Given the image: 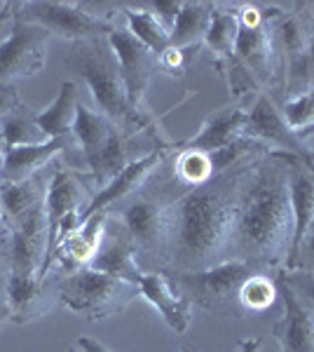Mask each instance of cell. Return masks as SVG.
<instances>
[{"mask_svg":"<svg viewBox=\"0 0 314 352\" xmlns=\"http://www.w3.org/2000/svg\"><path fill=\"white\" fill-rule=\"evenodd\" d=\"M134 139L136 136H129V134L120 132V129H113L111 136L104 141V146L85 162V167H87V172H89V181H92V186L96 190L108 186L122 169H127L134 160L146 155V153L144 155L136 153Z\"/></svg>","mask_w":314,"mask_h":352,"instance_id":"ffe728a7","label":"cell"},{"mask_svg":"<svg viewBox=\"0 0 314 352\" xmlns=\"http://www.w3.org/2000/svg\"><path fill=\"white\" fill-rule=\"evenodd\" d=\"M8 244L10 272L14 275L38 277L47 258V219H45V202L38 204L24 219L5 228Z\"/></svg>","mask_w":314,"mask_h":352,"instance_id":"7c38bea8","label":"cell"},{"mask_svg":"<svg viewBox=\"0 0 314 352\" xmlns=\"http://www.w3.org/2000/svg\"><path fill=\"white\" fill-rule=\"evenodd\" d=\"M256 272L262 270L247 261L230 258L199 272H167V275L176 289L190 298L192 305H199V308L223 317H247L242 303H239V292H242L244 282Z\"/></svg>","mask_w":314,"mask_h":352,"instance_id":"5b68a950","label":"cell"},{"mask_svg":"<svg viewBox=\"0 0 314 352\" xmlns=\"http://www.w3.org/2000/svg\"><path fill=\"white\" fill-rule=\"evenodd\" d=\"M49 181V179H47ZM47 181L40 179V174L31 176L19 184H0V212H3V228L24 219L28 212L45 202Z\"/></svg>","mask_w":314,"mask_h":352,"instance_id":"cb8c5ba5","label":"cell"},{"mask_svg":"<svg viewBox=\"0 0 314 352\" xmlns=\"http://www.w3.org/2000/svg\"><path fill=\"white\" fill-rule=\"evenodd\" d=\"M120 12L124 16V28L136 38L139 43H144L153 54L159 56L171 47L169 31L155 19V14L146 8L144 3H124L120 5Z\"/></svg>","mask_w":314,"mask_h":352,"instance_id":"4316f807","label":"cell"},{"mask_svg":"<svg viewBox=\"0 0 314 352\" xmlns=\"http://www.w3.org/2000/svg\"><path fill=\"white\" fill-rule=\"evenodd\" d=\"M0 141L5 144V148H16V146H43L52 139L40 129L38 113L28 111L21 104L0 124Z\"/></svg>","mask_w":314,"mask_h":352,"instance_id":"f546056e","label":"cell"},{"mask_svg":"<svg viewBox=\"0 0 314 352\" xmlns=\"http://www.w3.org/2000/svg\"><path fill=\"white\" fill-rule=\"evenodd\" d=\"M56 277H59V300L71 312H78L89 322L117 315L136 296H141L139 287L92 268L56 272Z\"/></svg>","mask_w":314,"mask_h":352,"instance_id":"8992f818","label":"cell"},{"mask_svg":"<svg viewBox=\"0 0 314 352\" xmlns=\"http://www.w3.org/2000/svg\"><path fill=\"white\" fill-rule=\"evenodd\" d=\"M247 111L242 106H223V109L214 111L207 120L202 122L199 132L188 139L186 144H181V148L190 151H218L225 146H232L237 141H242V129L247 122Z\"/></svg>","mask_w":314,"mask_h":352,"instance_id":"7402d4cb","label":"cell"},{"mask_svg":"<svg viewBox=\"0 0 314 352\" xmlns=\"http://www.w3.org/2000/svg\"><path fill=\"white\" fill-rule=\"evenodd\" d=\"M237 352H262L260 338H242L237 343Z\"/></svg>","mask_w":314,"mask_h":352,"instance_id":"60d3db41","label":"cell"},{"mask_svg":"<svg viewBox=\"0 0 314 352\" xmlns=\"http://www.w3.org/2000/svg\"><path fill=\"white\" fill-rule=\"evenodd\" d=\"M64 64L82 78L99 113L115 124L120 132L139 136L150 129V118L131 109L120 64L108 45V38L71 43Z\"/></svg>","mask_w":314,"mask_h":352,"instance_id":"3957f363","label":"cell"},{"mask_svg":"<svg viewBox=\"0 0 314 352\" xmlns=\"http://www.w3.org/2000/svg\"><path fill=\"white\" fill-rule=\"evenodd\" d=\"M282 113L284 120L289 122V127L305 141V136L314 134V89L284 101Z\"/></svg>","mask_w":314,"mask_h":352,"instance_id":"d6a6232c","label":"cell"},{"mask_svg":"<svg viewBox=\"0 0 314 352\" xmlns=\"http://www.w3.org/2000/svg\"><path fill=\"white\" fill-rule=\"evenodd\" d=\"M279 298L277 277L270 272H256L242 285L239 292V303H242L244 315H262L275 305Z\"/></svg>","mask_w":314,"mask_h":352,"instance_id":"4dcf8cb0","label":"cell"},{"mask_svg":"<svg viewBox=\"0 0 314 352\" xmlns=\"http://www.w3.org/2000/svg\"><path fill=\"white\" fill-rule=\"evenodd\" d=\"M10 277L8 244H5V228L0 226V320H8V305H5V287Z\"/></svg>","mask_w":314,"mask_h":352,"instance_id":"74e56055","label":"cell"},{"mask_svg":"<svg viewBox=\"0 0 314 352\" xmlns=\"http://www.w3.org/2000/svg\"><path fill=\"white\" fill-rule=\"evenodd\" d=\"M310 162H312V167H314V148L310 151Z\"/></svg>","mask_w":314,"mask_h":352,"instance_id":"ee69618b","label":"cell"},{"mask_svg":"<svg viewBox=\"0 0 314 352\" xmlns=\"http://www.w3.org/2000/svg\"><path fill=\"white\" fill-rule=\"evenodd\" d=\"M78 348L82 350V352H113L111 348H106L101 340H96V338H89V336H82L78 340Z\"/></svg>","mask_w":314,"mask_h":352,"instance_id":"ab89813d","label":"cell"},{"mask_svg":"<svg viewBox=\"0 0 314 352\" xmlns=\"http://www.w3.org/2000/svg\"><path fill=\"white\" fill-rule=\"evenodd\" d=\"M171 167H174V181L176 184H183L186 190L216 179L211 157H209V153H204V151L181 148L179 155L171 162Z\"/></svg>","mask_w":314,"mask_h":352,"instance_id":"1f68e13d","label":"cell"},{"mask_svg":"<svg viewBox=\"0 0 314 352\" xmlns=\"http://www.w3.org/2000/svg\"><path fill=\"white\" fill-rule=\"evenodd\" d=\"M106 223H108V212H96L85 221L71 237H66V240L56 247L52 263L59 261V265H61L59 272L87 268L89 261L94 258L96 249H99V244H101Z\"/></svg>","mask_w":314,"mask_h":352,"instance_id":"603a6c76","label":"cell"},{"mask_svg":"<svg viewBox=\"0 0 314 352\" xmlns=\"http://www.w3.org/2000/svg\"><path fill=\"white\" fill-rule=\"evenodd\" d=\"M174 195L162 190L146 188L129 197L127 202L108 209V217L115 219L136 247L139 258H146L157 270L164 268V249H167V207Z\"/></svg>","mask_w":314,"mask_h":352,"instance_id":"52a82bcc","label":"cell"},{"mask_svg":"<svg viewBox=\"0 0 314 352\" xmlns=\"http://www.w3.org/2000/svg\"><path fill=\"white\" fill-rule=\"evenodd\" d=\"M289 195L291 209H293V247H291V256H293L302 235L314 221V167L293 153L289 155Z\"/></svg>","mask_w":314,"mask_h":352,"instance_id":"44dd1931","label":"cell"},{"mask_svg":"<svg viewBox=\"0 0 314 352\" xmlns=\"http://www.w3.org/2000/svg\"><path fill=\"white\" fill-rule=\"evenodd\" d=\"M141 298H146L148 303L155 308L162 320L167 322V327L176 333H186L188 327L192 322V303L190 298L176 289L174 282L169 280V275L164 270H153L146 272L144 280L139 285Z\"/></svg>","mask_w":314,"mask_h":352,"instance_id":"ac0fdd59","label":"cell"},{"mask_svg":"<svg viewBox=\"0 0 314 352\" xmlns=\"http://www.w3.org/2000/svg\"><path fill=\"white\" fill-rule=\"evenodd\" d=\"M267 151L244 157L202 186L181 192L167 207V272H199L230 261L232 232L247 176Z\"/></svg>","mask_w":314,"mask_h":352,"instance_id":"6da1fadb","label":"cell"},{"mask_svg":"<svg viewBox=\"0 0 314 352\" xmlns=\"http://www.w3.org/2000/svg\"><path fill=\"white\" fill-rule=\"evenodd\" d=\"M214 3H195V0H186L181 5V14L176 19V26L171 31V47L176 50H190L204 43V36L209 31L211 16H214Z\"/></svg>","mask_w":314,"mask_h":352,"instance_id":"83f0119b","label":"cell"},{"mask_svg":"<svg viewBox=\"0 0 314 352\" xmlns=\"http://www.w3.org/2000/svg\"><path fill=\"white\" fill-rule=\"evenodd\" d=\"M80 106V89L73 80L59 85V94L45 111L38 113V124L49 139H66L73 132V122Z\"/></svg>","mask_w":314,"mask_h":352,"instance_id":"d4e9b609","label":"cell"},{"mask_svg":"<svg viewBox=\"0 0 314 352\" xmlns=\"http://www.w3.org/2000/svg\"><path fill=\"white\" fill-rule=\"evenodd\" d=\"M108 45L115 52V59L120 64V73H122L124 87H127V99L131 109L136 113L146 116V92L153 82V76L159 68L157 56L139 43L124 26H117L115 31L108 36Z\"/></svg>","mask_w":314,"mask_h":352,"instance_id":"4fadbf2b","label":"cell"},{"mask_svg":"<svg viewBox=\"0 0 314 352\" xmlns=\"http://www.w3.org/2000/svg\"><path fill=\"white\" fill-rule=\"evenodd\" d=\"M237 8L239 36L235 56L227 64L237 66L247 73L249 80L267 92V87L277 82V64L275 47H272V21L282 12L279 5H260V3H242Z\"/></svg>","mask_w":314,"mask_h":352,"instance_id":"277c9868","label":"cell"},{"mask_svg":"<svg viewBox=\"0 0 314 352\" xmlns=\"http://www.w3.org/2000/svg\"><path fill=\"white\" fill-rule=\"evenodd\" d=\"M59 300V277H28L10 272L8 287H5V305H8V320L16 324H26L45 312L52 310Z\"/></svg>","mask_w":314,"mask_h":352,"instance_id":"9a60e30c","label":"cell"},{"mask_svg":"<svg viewBox=\"0 0 314 352\" xmlns=\"http://www.w3.org/2000/svg\"><path fill=\"white\" fill-rule=\"evenodd\" d=\"M277 287L284 315L272 324V336L282 345V352H314V315L284 285L282 277H277Z\"/></svg>","mask_w":314,"mask_h":352,"instance_id":"e0dca14e","label":"cell"},{"mask_svg":"<svg viewBox=\"0 0 314 352\" xmlns=\"http://www.w3.org/2000/svg\"><path fill=\"white\" fill-rule=\"evenodd\" d=\"M179 352H197V350H192V348H183V350H179Z\"/></svg>","mask_w":314,"mask_h":352,"instance_id":"f6af8a7d","label":"cell"},{"mask_svg":"<svg viewBox=\"0 0 314 352\" xmlns=\"http://www.w3.org/2000/svg\"><path fill=\"white\" fill-rule=\"evenodd\" d=\"M52 33L31 21L12 19L8 38L0 41V85H14L43 71Z\"/></svg>","mask_w":314,"mask_h":352,"instance_id":"9c48e42d","label":"cell"},{"mask_svg":"<svg viewBox=\"0 0 314 352\" xmlns=\"http://www.w3.org/2000/svg\"><path fill=\"white\" fill-rule=\"evenodd\" d=\"M16 106H21L19 94H16L14 85H0V124L5 118L12 113Z\"/></svg>","mask_w":314,"mask_h":352,"instance_id":"f35d334b","label":"cell"},{"mask_svg":"<svg viewBox=\"0 0 314 352\" xmlns=\"http://www.w3.org/2000/svg\"><path fill=\"white\" fill-rule=\"evenodd\" d=\"M113 129H117L108 118L101 116L99 111H92L89 106L80 104L78 106V116L73 122V148L78 151V162L85 164L96 151L104 146V141L111 136Z\"/></svg>","mask_w":314,"mask_h":352,"instance_id":"484cf974","label":"cell"},{"mask_svg":"<svg viewBox=\"0 0 314 352\" xmlns=\"http://www.w3.org/2000/svg\"><path fill=\"white\" fill-rule=\"evenodd\" d=\"M68 352H82V350H76V348H71V350H68Z\"/></svg>","mask_w":314,"mask_h":352,"instance_id":"bcb514c9","label":"cell"},{"mask_svg":"<svg viewBox=\"0 0 314 352\" xmlns=\"http://www.w3.org/2000/svg\"><path fill=\"white\" fill-rule=\"evenodd\" d=\"M144 5L155 14V19L167 28L169 36H171V31H174V26H176V19H179V14H181V5L183 3H179V0H176V3L174 0H159V3H144Z\"/></svg>","mask_w":314,"mask_h":352,"instance_id":"d590c367","label":"cell"},{"mask_svg":"<svg viewBox=\"0 0 314 352\" xmlns=\"http://www.w3.org/2000/svg\"><path fill=\"white\" fill-rule=\"evenodd\" d=\"M277 277H282L284 285L298 296V300L314 315V275L300 270H282Z\"/></svg>","mask_w":314,"mask_h":352,"instance_id":"836d02e7","label":"cell"},{"mask_svg":"<svg viewBox=\"0 0 314 352\" xmlns=\"http://www.w3.org/2000/svg\"><path fill=\"white\" fill-rule=\"evenodd\" d=\"M310 68H312V89H314V33H312V41H310Z\"/></svg>","mask_w":314,"mask_h":352,"instance_id":"b9f144b4","label":"cell"},{"mask_svg":"<svg viewBox=\"0 0 314 352\" xmlns=\"http://www.w3.org/2000/svg\"><path fill=\"white\" fill-rule=\"evenodd\" d=\"M87 268L104 272V275H111V277H115V280L129 282V285H134V287H139L146 275L139 263V254H136V247H134V242H131V237L127 235V230L111 217H108L99 249H96L94 258L89 261Z\"/></svg>","mask_w":314,"mask_h":352,"instance_id":"2e32d148","label":"cell"},{"mask_svg":"<svg viewBox=\"0 0 314 352\" xmlns=\"http://www.w3.org/2000/svg\"><path fill=\"white\" fill-rule=\"evenodd\" d=\"M242 139L256 141V144L265 146L267 151H270V146H275L272 151L293 153V155L310 162V151H307L305 141L289 127V122L284 120L282 106L267 92H260L256 96L254 106L247 111Z\"/></svg>","mask_w":314,"mask_h":352,"instance_id":"8fae6325","label":"cell"},{"mask_svg":"<svg viewBox=\"0 0 314 352\" xmlns=\"http://www.w3.org/2000/svg\"><path fill=\"white\" fill-rule=\"evenodd\" d=\"M73 148V139H52L43 146H16V148H5V162L0 184H19L31 176L43 172L47 164H52L54 157Z\"/></svg>","mask_w":314,"mask_h":352,"instance_id":"d6986e66","label":"cell"},{"mask_svg":"<svg viewBox=\"0 0 314 352\" xmlns=\"http://www.w3.org/2000/svg\"><path fill=\"white\" fill-rule=\"evenodd\" d=\"M287 270H300V272H312L314 275V221L305 235H302L298 249H295L293 256L289 261Z\"/></svg>","mask_w":314,"mask_h":352,"instance_id":"e575fe53","label":"cell"},{"mask_svg":"<svg viewBox=\"0 0 314 352\" xmlns=\"http://www.w3.org/2000/svg\"><path fill=\"white\" fill-rule=\"evenodd\" d=\"M3 162H5V144L0 141V174H3Z\"/></svg>","mask_w":314,"mask_h":352,"instance_id":"7bdbcfd3","label":"cell"},{"mask_svg":"<svg viewBox=\"0 0 314 352\" xmlns=\"http://www.w3.org/2000/svg\"><path fill=\"white\" fill-rule=\"evenodd\" d=\"M289 155L284 151H267L254 162L239 197L230 247V258L247 261L275 277L287 270L293 247Z\"/></svg>","mask_w":314,"mask_h":352,"instance_id":"7a4b0ae2","label":"cell"},{"mask_svg":"<svg viewBox=\"0 0 314 352\" xmlns=\"http://www.w3.org/2000/svg\"><path fill=\"white\" fill-rule=\"evenodd\" d=\"M92 184H85L82 176L73 169L56 167L47 181L45 192V219H47V258L43 263L38 277H47L52 270V256L56 247V232L59 226L71 212H82L92 200Z\"/></svg>","mask_w":314,"mask_h":352,"instance_id":"30bf717a","label":"cell"},{"mask_svg":"<svg viewBox=\"0 0 314 352\" xmlns=\"http://www.w3.org/2000/svg\"><path fill=\"white\" fill-rule=\"evenodd\" d=\"M14 19L38 24L47 28L52 36H61L71 43L108 38L117 28L108 14H96L82 3H59V0L16 3Z\"/></svg>","mask_w":314,"mask_h":352,"instance_id":"ba28073f","label":"cell"},{"mask_svg":"<svg viewBox=\"0 0 314 352\" xmlns=\"http://www.w3.org/2000/svg\"><path fill=\"white\" fill-rule=\"evenodd\" d=\"M0 226H3V212H0Z\"/></svg>","mask_w":314,"mask_h":352,"instance_id":"7dc6e473","label":"cell"},{"mask_svg":"<svg viewBox=\"0 0 314 352\" xmlns=\"http://www.w3.org/2000/svg\"><path fill=\"white\" fill-rule=\"evenodd\" d=\"M186 52L188 50H176V47H169L164 54L157 56V64L162 71H167L169 76H183L186 73V66H188V59H186Z\"/></svg>","mask_w":314,"mask_h":352,"instance_id":"8d00e7d4","label":"cell"},{"mask_svg":"<svg viewBox=\"0 0 314 352\" xmlns=\"http://www.w3.org/2000/svg\"><path fill=\"white\" fill-rule=\"evenodd\" d=\"M164 160H167V148L164 146H157V148L148 151L144 157L134 160L127 169H122L115 179L108 186H104L101 190H96L89 200L87 207L82 209V223L87 221L92 214L96 212H108V209L117 207V204L127 202L129 197H134L136 192H141L146 188V184L157 174V169L162 167Z\"/></svg>","mask_w":314,"mask_h":352,"instance_id":"5bb4252c","label":"cell"},{"mask_svg":"<svg viewBox=\"0 0 314 352\" xmlns=\"http://www.w3.org/2000/svg\"><path fill=\"white\" fill-rule=\"evenodd\" d=\"M237 36H239V19H237V8H227V5H216L214 16H211L209 31L204 36L207 47L214 52L218 59V66L232 61L237 47Z\"/></svg>","mask_w":314,"mask_h":352,"instance_id":"f1b7e54d","label":"cell"}]
</instances>
